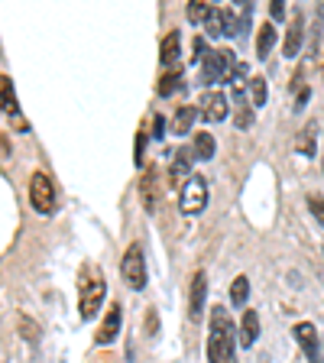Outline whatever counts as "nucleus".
Instances as JSON below:
<instances>
[{
    "mask_svg": "<svg viewBox=\"0 0 324 363\" xmlns=\"http://www.w3.org/2000/svg\"><path fill=\"white\" fill-rule=\"evenodd\" d=\"M237 328L224 305L211 308V328H208V360L211 363H234L237 360Z\"/></svg>",
    "mask_w": 324,
    "mask_h": 363,
    "instance_id": "nucleus-1",
    "label": "nucleus"
},
{
    "mask_svg": "<svg viewBox=\"0 0 324 363\" xmlns=\"http://www.w3.org/2000/svg\"><path fill=\"white\" fill-rule=\"evenodd\" d=\"M104 292H107V282L88 266L84 276H82V282H78V311H82L84 321L98 315V308L104 305Z\"/></svg>",
    "mask_w": 324,
    "mask_h": 363,
    "instance_id": "nucleus-2",
    "label": "nucleus"
},
{
    "mask_svg": "<svg viewBox=\"0 0 324 363\" xmlns=\"http://www.w3.org/2000/svg\"><path fill=\"white\" fill-rule=\"evenodd\" d=\"M121 276L133 292H143L146 289V257H143V247L140 243H130L127 253L121 259Z\"/></svg>",
    "mask_w": 324,
    "mask_h": 363,
    "instance_id": "nucleus-3",
    "label": "nucleus"
},
{
    "mask_svg": "<svg viewBox=\"0 0 324 363\" xmlns=\"http://www.w3.org/2000/svg\"><path fill=\"white\" fill-rule=\"evenodd\" d=\"M234 52L230 49H214L208 52V59L201 62V82L204 84H218V82H227V75L234 72Z\"/></svg>",
    "mask_w": 324,
    "mask_h": 363,
    "instance_id": "nucleus-4",
    "label": "nucleus"
},
{
    "mask_svg": "<svg viewBox=\"0 0 324 363\" xmlns=\"http://www.w3.org/2000/svg\"><path fill=\"white\" fill-rule=\"evenodd\" d=\"M181 214H201L208 208V182L201 175H191L185 185H181Z\"/></svg>",
    "mask_w": 324,
    "mask_h": 363,
    "instance_id": "nucleus-5",
    "label": "nucleus"
},
{
    "mask_svg": "<svg viewBox=\"0 0 324 363\" xmlns=\"http://www.w3.org/2000/svg\"><path fill=\"white\" fill-rule=\"evenodd\" d=\"M30 201L39 214H52L55 211V189H52V179L45 172H33L30 179Z\"/></svg>",
    "mask_w": 324,
    "mask_h": 363,
    "instance_id": "nucleus-6",
    "label": "nucleus"
},
{
    "mask_svg": "<svg viewBox=\"0 0 324 363\" xmlns=\"http://www.w3.org/2000/svg\"><path fill=\"white\" fill-rule=\"evenodd\" d=\"M227 113H230V101L220 91L204 88L201 101H198V117H204L208 123H220V121H227Z\"/></svg>",
    "mask_w": 324,
    "mask_h": 363,
    "instance_id": "nucleus-7",
    "label": "nucleus"
},
{
    "mask_svg": "<svg viewBox=\"0 0 324 363\" xmlns=\"http://www.w3.org/2000/svg\"><path fill=\"white\" fill-rule=\"evenodd\" d=\"M121 325H123V308L117 302L107 308V315H104V321H101V328H98V344L101 347H111L113 340H117V334H121Z\"/></svg>",
    "mask_w": 324,
    "mask_h": 363,
    "instance_id": "nucleus-8",
    "label": "nucleus"
},
{
    "mask_svg": "<svg viewBox=\"0 0 324 363\" xmlns=\"http://www.w3.org/2000/svg\"><path fill=\"white\" fill-rule=\"evenodd\" d=\"M292 334H295V340H298V347L305 350V357H308L311 363H324L321 347H318V331H315V325H311V321H298Z\"/></svg>",
    "mask_w": 324,
    "mask_h": 363,
    "instance_id": "nucleus-9",
    "label": "nucleus"
},
{
    "mask_svg": "<svg viewBox=\"0 0 324 363\" xmlns=\"http://www.w3.org/2000/svg\"><path fill=\"white\" fill-rule=\"evenodd\" d=\"M0 107H4V113L13 121L16 130H30V123L20 117V107H16V91H13V82H10L7 75H0Z\"/></svg>",
    "mask_w": 324,
    "mask_h": 363,
    "instance_id": "nucleus-10",
    "label": "nucleus"
},
{
    "mask_svg": "<svg viewBox=\"0 0 324 363\" xmlns=\"http://www.w3.org/2000/svg\"><path fill=\"white\" fill-rule=\"evenodd\" d=\"M204 295H208V272L198 269L195 279H191V292H189V318H191V321H201V315H204Z\"/></svg>",
    "mask_w": 324,
    "mask_h": 363,
    "instance_id": "nucleus-11",
    "label": "nucleus"
},
{
    "mask_svg": "<svg viewBox=\"0 0 324 363\" xmlns=\"http://www.w3.org/2000/svg\"><path fill=\"white\" fill-rule=\"evenodd\" d=\"M302 39H305V16H302V10H295L292 23H289V30H286V45H282L286 59H295V55H298V49H302Z\"/></svg>",
    "mask_w": 324,
    "mask_h": 363,
    "instance_id": "nucleus-12",
    "label": "nucleus"
},
{
    "mask_svg": "<svg viewBox=\"0 0 324 363\" xmlns=\"http://www.w3.org/2000/svg\"><path fill=\"white\" fill-rule=\"evenodd\" d=\"M191 162H195V156H191V150H179L172 156V172H169V179H172V185H185V182L191 179Z\"/></svg>",
    "mask_w": 324,
    "mask_h": 363,
    "instance_id": "nucleus-13",
    "label": "nucleus"
},
{
    "mask_svg": "<svg viewBox=\"0 0 324 363\" xmlns=\"http://www.w3.org/2000/svg\"><path fill=\"white\" fill-rule=\"evenodd\" d=\"M253 117H257V107L250 104V98L243 94L240 88H237L234 91V123L240 130H250V127H253Z\"/></svg>",
    "mask_w": 324,
    "mask_h": 363,
    "instance_id": "nucleus-14",
    "label": "nucleus"
},
{
    "mask_svg": "<svg viewBox=\"0 0 324 363\" xmlns=\"http://www.w3.org/2000/svg\"><path fill=\"white\" fill-rule=\"evenodd\" d=\"M140 191H143L146 211H156V208H159V175H156V169H146V172H143Z\"/></svg>",
    "mask_w": 324,
    "mask_h": 363,
    "instance_id": "nucleus-15",
    "label": "nucleus"
},
{
    "mask_svg": "<svg viewBox=\"0 0 324 363\" xmlns=\"http://www.w3.org/2000/svg\"><path fill=\"white\" fill-rule=\"evenodd\" d=\"M259 337V311H243V321H240V344L243 347H253Z\"/></svg>",
    "mask_w": 324,
    "mask_h": 363,
    "instance_id": "nucleus-16",
    "label": "nucleus"
},
{
    "mask_svg": "<svg viewBox=\"0 0 324 363\" xmlns=\"http://www.w3.org/2000/svg\"><path fill=\"white\" fill-rule=\"evenodd\" d=\"M179 49H181V36L179 33H166V39H162V45H159V59H162V65L166 68H172L175 62H179Z\"/></svg>",
    "mask_w": 324,
    "mask_h": 363,
    "instance_id": "nucleus-17",
    "label": "nucleus"
},
{
    "mask_svg": "<svg viewBox=\"0 0 324 363\" xmlns=\"http://www.w3.org/2000/svg\"><path fill=\"white\" fill-rule=\"evenodd\" d=\"M195 117H198V104L191 107V104H181L179 111H175V117H172V133H191V123H195Z\"/></svg>",
    "mask_w": 324,
    "mask_h": 363,
    "instance_id": "nucleus-18",
    "label": "nucleus"
},
{
    "mask_svg": "<svg viewBox=\"0 0 324 363\" xmlns=\"http://www.w3.org/2000/svg\"><path fill=\"white\" fill-rule=\"evenodd\" d=\"M276 26L272 23H259V33H257V55L259 59H266V55L272 52V45H276Z\"/></svg>",
    "mask_w": 324,
    "mask_h": 363,
    "instance_id": "nucleus-19",
    "label": "nucleus"
},
{
    "mask_svg": "<svg viewBox=\"0 0 324 363\" xmlns=\"http://www.w3.org/2000/svg\"><path fill=\"white\" fill-rule=\"evenodd\" d=\"M318 127L315 123H305L302 127V133L295 136V150L302 152V156H315V146H318Z\"/></svg>",
    "mask_w": 324,
    "mask_h": 363,
    "instance_id": "nucleus-20",
    "label": "nucleus"
},
{
    "mask_svg": "<svg viewBox=\"0 0 324 363\" xmlns=\"http://www.w3.org/2000/svg\"><path fill=\"white\" fill-rule=\"evenodd\" d=\"M214 150H218V143H214V136L204 130V133H195V140H191V156L195 159H211Z\"/></svg>",
    "mask_w": 324,
    "mask_h": 363,
    "instance_id": "nucleus-21",
    "label": "nucleus"
},
{
    "mask_svg": "<svg viewBox=\"0 0 324 363\" xmlns=\"http://www.w3.org/2000/svg\"><path fill=\"white\" fill-rule=\"evenodd\" d=\"M247 94H250V104L253 107H263L266 98H269V88H266V78H247Z\"/></svg>",
    "mask_w": 324,
    "mask_h": 363,
    "instance_id": "nucleus-22",
    "label": "nucleus"
},
{
    "mask_svg": "<svg viewBox=\"0 0 324 363\" xmlns=\"http://www.w3.org/2000/svg\"><path fill=\"white\" fill-rule=\"evenodd\" d=\"M179 88H185V75H181V72H166V75H162V82H159V94H162V98L175 94Z\"/></svg>",
    "mask_w": 324,
    "mask_h": 363,
    "instance_id": "nucleus-23",
    "label": "nucleus"
},
{
    "mask_svg": "<svg viewBox=\"0 0 324 363\" xmlns=\"http://www.w3.org/2000/svg\"><path fill=\"white\" fill-rule=\"evenodd\" d=\"M211 13H214V7H211V4H204V0H191V4H189V20L198 23V26H204Z\"/></svg>",
    "mask_w": 324,
    "mask_h": 363,
    "instance_id": "nucleus-24",
    "label": "nucleus"
},
{
    "mask_svg": "<svg viewBox=\"0 0 324 363\" xmlns=\"http://www.w3.org/2000/svg\"><path fill=\"white\" fill-rule=\"evenodd\" d=\"M247 295H250V279H247V276H237L234 286H230V302L243 305V302H247Z\"/></svg>",
    "mask_w": 324,
    "mask_h": 363,
    "instance_id": "nucleus-25",
    "label": "nucleus"
},
{
    "mask_svg": "<svg viewBox=\"0 0 324 363\" xmlns=\"http://www.w3.org/2000/svg\"><path fill=\"white\" fill-rule=\"evenodd\" d=\"M204 30H208V36H224V13H220V7H214V13L204 23Z\"/></svg>",
    "mask_w": 324,
    "mask_h": 363,
    "instance_id": "nucleus-26",
    "label": "nucleus"
},
{
    "mask_svg": "<svg viewBox=\"0 0 324 363\" xmlns=\"http://www.w3.org/2000/svg\"><path fill=\"white\" fill-rule=\"evenodd\" d=\"M308 208H311V214H315V220L324 227V198L321 195H308Z\"/></svg>",
    "mask_w": 324,
    "mask_h": 363,
    "instance_id": "nucleus-27",
    "label": "nucleus"
},
{
    "mask_svg": "<svg viewBox=\"0 0 324 363\" xmlns=\"http://www.w3.org/2000/svg\"><path fill=\"white\" fill-rule=\"evenodd\" d=\"M20 331H23V334H30V337H33V340H36V337H39L36 325H33V321H26V318H23V321H20Z\"/></svg>",
    "mask_w": 324,
    "mask_h": 363,
    "instance_id": "nucleus-28",
    "label": "nucleus"
},
{
    "mask_svg": "<svg viewBox=\"0 0 324 363\" xmlns=\"http://www.w3.org/2000/svg\"><path fill=\"white\" fill-rule=\"evenodd\" d=\"M269 13H272V20H282V16H286V7H282V0H272Z\"/></svg>",
    "mask_w": 324,
    "mask_h": 363,
    "instance_id": "nucleus-29",
    "label": "nucleus"
},
{
    "mask_svg": "<svg viewBox=\"0 0 324 363\" xmlns=\"http://www.w3.org/2000/svg\"><path fill=\"white\" fill-rule=\"evenodd\" d=\"M143 150H146V133H140V140H136V162L143 166Z\"/></svg>",
    "mask_w": 324,
    "mask_h": 363,
    "instance_id": "nucleus-30",
    "label": "nucleus"
},
{
    "mask_svg": "<svg viewBox=\"0 0 324 363\" xmlns=\"http://www.w3.org/2000/svg\"><path fill=\"white\" fill-rule=\"evenodd\" d=\"M162 127H166V121H162V117L156 113V117H152V136H156V140L162 136Z\"/></svg>",
    "mask_w": 324,
    "mask_h": 363,
    "instance_id": "nucleus-31",
    "label": "nucleus"
},
{
    "mask_svg": "<svg viewBox=\"0 0 324 363\" xmlns=\"http://www.w3.org/2000/svg\"><path fill=\"white\" fill-rule=\"evenodd\" d=\"M195 59H201V62H204V36H198V39H195Z\"/></svg>",
    "mask_w": 324,
    "mask_h": 363,
    "instance_id": "nucleus-32",
    "label": "nucleus"
},
{
    "mask_svg": "<svg viewBox=\"0 0 324 363\" xmlns=\"http://www.w3.org/2000/svg\"><path fill=\"white\" fill-rule=\"evenodd\" d=\"M305 101H308V88H302V94H298V101H295V111H302Z\"/></svg>",
    "mask_w": 324,
    "mask_h": 363,
    "instance_id": "nucleus-33",
    "label": "nucleus"
},
{
    "mask_svg": "<svg viewBox=\"0 0 324 363\" xmlns=\"http://www.w3.org/2000/svg\"><path fill=\"white\" fill-rule=\"evenodd\" d=\"M321 169H324V159H321Z\"/></svg>",
    "mask_w": 324,
    "mask_h": 363,
    "instance_id": "nucleus-34",
    "label": "nucleus"
}]
</instances>
